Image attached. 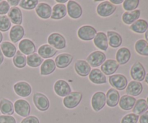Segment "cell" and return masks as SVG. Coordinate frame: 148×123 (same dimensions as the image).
Here are the masks:
<instances>
[{
  "label": "cell",
  "mask_w": 148,
  "mask_h": 123,
  "mask_svg": "<svg viewBox=\"0 0 148 123\" xmlns=\"http://www.w3.org/2000/svg\"><path fill=\"white\" fill-rule=\"evenodd\" d=\"M82 98V93L78 91H73L66 97H64L63 100V104L66 108L74 109L77 107L80 104Z\"/></svg>",
  "instance_id": "obj_1"
},
{
  "label": "cell",
  "mask_w": 148,
  "mask_h": 123,
  "mask_svg": "<svg viewBox=\"0 0 148 123\" xmlns=\"http://www.w3.org/2000/svg\"><path fill=\"white\" fill-rule=\"evenodd\" d=\"M108 81L113 88L119 90V91L124 90L128 85L127 78L124 75H121V74H115V75H111L108 78Z\"/></svg>",
  "instance_id": "obj_2"
},
{
  "label": "cell",
  "mask_w": 148,
  "mask_h": 123,
  "mask_svg": "<svg viewBox=\"0 0 148 123\" xmlns=\"http://www.w3.org/2000/svg\"><path fill=\"white\" fill-rule=\"evenodd\" d=\"M116 10V7L111 4L109 1H103L100 3L96 9L97 13L99 16L103 17H109L114 14Z\"/></svg>",
  "instance_id": "obj_3"
},
{
  "label": "cell",
  "mask_w": 148,
  "mask_h": 123,
  "mask_svg": "<svg viewBox=\"0 0 148 123\" xmlns=\"http://www.w3.org/2000/svg\"><path fill=\"white\" fill-rule=\"evenodd\" d=\"M130 75L134 81L140 82L144 80L146 75V71L141 62H136L132 66L130 69Z\"/></svg>",
  "instance_id": "obj_4"
},
{
  "label": "cell",
  "mask_w": 148,
  "mask_h": 123,
  "mask_svg": "<svg viewBox=\"0 0 148 123\" xmlns=\"http://www.w3.org/2000/svg\"><path fill=\"white\" fill-rule=\"evenodd\" d=\"M96 33V29L91 25H82L77 30L79 38L85 41L93 40Z\"/></svg>",
  "instance_id": "obj_5"
},
{
  "label": "cell",
  "mask_w": 148,
  "mask_h": 123,
  "mask_svg": "<svg viewBox=\"0 0 148 123\" xmlns=\"http://www.w3.org/2000/svg\"><path fill=\"white\" fill-rule=\"evenodd\" d=\"M106 104V94L102 91H98L93 94L91 98V106L95 111H99Z\"/></svg>",
  "instance_id": "obj_6"
},
{
  "label": "cell",
  "mask_w": 148,
  "mask_h": 123,
  "mask_svg": "<svg viewBox=\"0 0 148 123\" xmlns=\"http://www.w3.org/2000/svg\"><path fill=\"white\" fill-rule=\"evenodd\" d=\"M33 101L37 109L39 111H45L49 109L50 102L48 97L44 94L41 93H36L33 96Z\"/></svg>",
  "instance_id": "obj_7"
},
{
  "label": "cell",
  "mask_w": 148,
  "mask_h": 123,
  "mask_svg": "<svg viewBox=\"0 0 148 123\" xmlns=\"http://www.w3.org/2000/svg\"><path fill=\"white\" fill-rule=\"evenodd\" d=\"M106 59V56L105 54L101 51H95L92 52L88 55L87 57V61L90 66L97 67L101 66Z\"/></svg>",
  "instance_id": "obj_8"
},
{
  "label": "cell",
  "mask_w": 148,
  "mask_h": 123,
  "mask_svg": "<svg viewBox=\"0 0 148 123\" xmlns=\"http://www.w3.org/2000/svg\"><path fill=\"white\" fill-rule=\"evenodd\" d=\"M49 45L56 49H63L66 47V39L59 33H53L48 37Z\"/></svg>",
  "instance_id": "obj_9"
},
{
  "label": "cell",
  "mask_w": 148,
  "mask_h": 123,
  "mask_svg": "<svg viewBox=\"0 0 148 123\" xmlns=\"http://www.w3.org/2000/svg\"><path fill=\"white\" fill-rule=\"evenodd\" d=\"M53 90L55 93L60 97H66L72 92L69 84L64 80L56 81L53 85Z\"/></svg>",
  "instance_id": "obj_10"
},
{
  "label": "cell",
  "mask_w": 148,
  "mask_h": 123,
  "mask_svg": "<svg viewBox=\"0 0 148 123\" xmlns=\"http://www.w3.org/2000/svg\"><path fill=\"white\" fill-rule=\"evenodd\" d=\"M14 111L23 117H28L30 113V105L24 99H18L14 104Z\"/></svg>",
  "instance_id": "obj_11"
},
{
  "label": "cell",
  "mask_w": 148,
  "mask_h": 123,
  "mask_svg": "<svg viewBox=\"0 0 148 123\" xmlns=\"http://www.w3.org/2000/svg\"><path fill=\"white\" fill-rule=\"evenodd\" d=\"M14 91L17 96L21 97H27L31 94L32 88L30 84L25 81L16 82L13 86Z\"/></svg>",
  "instance_id": "obj_12"
},
{
  "label": "cell",
  "mask_w": 148,
  "mask_h": 123,
  "mask_svg": "<svg viewBox=\"0 0 148 123\" xmlns=\"http://www.w3.org/2000/svg\"><path fill=\"white\" fill-rule=\"evenodd\" d=\"M20 52L24 55H31L36 51V47L33 41L28 38L22 39L18 44Z\"/></svg>",
  "instance_id": "obj_13"
},
{
  "label": "cell",
  "mask_w": 148,
  "mask_h": 123,
  "mask_svg": "<svg viewBox=\"0 0 148 123\" xmlns=\"http://www.w3.org/2000/svg\"><path fill=\"white\" fill-rule=\"evenodd\" d=\"M68 15L72 19H79L82 14V9L80 4L75 1H68L66 7Z\"/></svg>",
  "instance_id": "obj_14"
},
{
  "label": "cell",
  "mask_w": 148,
  "mask_h": 123,
  "mask_svg": "<svg viewBox=\"0 0 148 123\" xmlns=\"http://www.w3.org/2000/svg\"><path fill=\"white\" fill-rule=\"evenodd\" d=\"M119 65L114 59H107L101 65V70L105 75H111L118 69Z\"/></svg>",
  "instance_id": "obj_15"
},
{
  "label": "cell",
  "mask_w": 148,
  "mask_h": 123,
  "mask_svg": "<svg viewBox=\"0 0 148 123\" xmlns=\"http://www.w3.org/2000/svg\"><path fill=\"white\" fill-rule=\"evenodd\" d=\"M73 60V56L70 54L62 53L58 55L55 59V64L56 66L59 69L66 68L72 63Z\"/></svg>",
  "instance_id": "obj_16"
},
{
  "label": "cell",
  "mask_w": 148,
  "mask_h": 123,
  "mask_svg": "<svg viewBox=\"0 0 148 123\" xmlns=\"http://www.w3.org/2000/svg\"><path fill=\"white\" fill-rule=\"evenodd\" d=\"M7 17L14 25H20L23 23V13L21 10L17 7H12L10 8V11L7 13Z\"/></svg>",
  "instance_id": "obj_17"
},
{
  "label": "cell",
  "mask_w": 148,
  "mask_h": 123,
  "mask_svg": "<svg viewBox=\"0 0 148 123\" xmlns=\"http://www.w3.org/2000/svg\"><path fill=\"white\" fill-rule=\"evenodd\" d=\"M36 12L39 17L46 20L50 18L51 16L52 8L49 4L43 2L39 3L36 7Z\"/></svg>",
  "instance_id": "obj_18"
},
{
  "label": "cell",
  "mask_w": 148,
  "mask_h": 123,
  "mask_svg": "<svg viewBox=\"0 0 148 123\" xmlns=\"http://www.w3.org/2000/svg\"><path fill=\"white\" fill-rule=\"evenodd\" d=\"M95 46L100 50L107 51L108 47V42L107 36L103 32H98L96 33L93 39Z\"/></svg>",
  "instance_id": "obj_19"
},
{
  "label": "cell",
  "mask_w": 148,
  "mask_h": 123,
  "mask_svg": "<svg viewBox=\"0 0 148 123\" xmlns=\"http://www.w3.org/2000/svg\"><path fill=\"white\" fill-rule=\"evenodd\" d=\"M89 80L94 84L101 85L107 82V79L106 75L101 72L99 69H93L90 71L89 74Z\"/></svg>",
  "instance_id": "obj_20"
},
{
  "label": "cell",
  "mask_w": 148,
  "mask_h": 123,
  "mask_svg": "<svg viewBox=\"0 0 148 123\" xmlns=\"http://www.w3.org/2000/svg\"><path fill=\"white\" fill-rule=\"evenodd\" d=\"M132 54L130 49L127 47L120 48L116 54V59L119 65H125L131 59Z\"/></svg>",
  "instance_id": "obj_21"
},
{
  "label": "cell",
  "mask_w": 148,
  "mask_h": 123,
  "mask_svg": "<svg viewBox=\"0 0 148 123\" xmlns=\"http://www.w3.org/2000/svg\"><path fill=\"white\" fill-rule=\"evenodd\" d=\"M75 69L77 74L81 77L89 75L91 71V67L85 60H77L75 64Z\"/></svg>",
  "instance_id": "obj_22"
},
{
  "label": "cell",
  "mask_w": 148,
  "mask_h": 123,
  "mask_svg": "<svg viewBox=\"0 0 148 123\" xmlns=\"http://www.w3.org/2000/svg\"><path fill=\"white\" fill-rule=\"evenodd\" d=\"M143 91V84L137 81L132 80L127 85L126 88V93L127 95L131 96H137L140 95Z\"/></svg>",
  "instance_id": "obj_23"
},
{
  "label": "cell",
  "mask_w": 148,
  "mask_h": 123,
  "mask_svg": "<svg viewBox=\"0 0 148 123\" xmlns=\"http://www.w3.org/2000/svg\"><path fill=\"white\" fill-rule=\"evenodd\" d=\"M25 35L24 27L22 25H14L11 27L9 36L12 43H17L21 40Z\"/></svg>",
  "instance_id": "obj_24"
},
{
  "label": "cell",
  "mask_w": 148,
  "mask_h": 123,
  "mask_svg": "<svg viewBox=\"0 0 148 123\" xmlns=\"http://www.w3.org/2000/svg\"><path fill=\"white\" fill-rule=\"evenodd\" d=\"M136 101L137 100L134 97L125 94L120 98L119 104L121 109L124 110V111H129V110L133 109Z\"/></svg>",
  "instance_id": "obj_25"
},
{
  "label": "cell",
  "mask_w": 148,
  "mask_h": 123,
  "mask_svg": "<svg viewBox=\"0 0 148 123\" xmlns=\"http://www.w3.org/2000/svg\"><path fill=\"white\" fill-rule=\"evenodd\" d=\"M106 104L109 107H115L119 104L120 99L119 93L114 88H110L106 95Z\"/></svg>",
  "instance_id": "obj_26"
},
{
  "label": "cell",
  "mask_w": 148,
  "mask_h": 123,
  "mask_svg": "<svg viewBox=\"0 0 148 123\" xmlns=\"http://www.w3.org/2000/svg\"><path fill=\"white\" fill-rule=\"evenodd\" d=\"M0 49L2 52L3 55L7 58L14 57L17 52V48L10 41H3L0 44Z\"/></svg>",
  "instance_id": "obj_27"
},
{
  "label": "cell",
  "mask_w": 148,
  "mask_h": 123,
  "mask_svg": "<svg viewBox=\"0 0 148 123\" xmlns=\"http://www.w3.org/2000/svg\"><path fill=\"white\" fill-rule=\"evenodd\" d=\"M38 54L41 58L48 59L51 57H53L57 53V50L50 45L43 44L38 48Z\"/></svg>",
  "instance_id": "obj_28"
},
{
  "label": "cell",
  "mask_w": 148,
  "mask_h": 123,
  "mask_svg": "<svg viewBox=\"0 0 148 123\" xmlns=\"http://www.w3.org/2000/svg\"><path fill=\"white\" fill-rule=\"evenodd\" d=\"M107 38H108V45L112 48H118L122 43V37L119 33H116L115 31H109L107 32Z\"/></svg>",
  "instance_id": "obj_29"
},
{
  "label": "cell",
  "mask_w": 148,
  "mask_h": 123,
  "mask_svg": "<svg viewBox=\"0 0 148 123\" xmlns=\"http://www.w3.org/2000/svg\"><path fill=\"white\" fill-rule=\"evenodd\" d=\"M67 10L64 4H56L52 8V12L51 18L52 20H61L66 15Z\"/></svg>",
  "instance_id": "obj_30"
},
{
  "label": "cell",
  "mask_w": 148,
  "mask_h": 123,
  "mask_svg": "<svg viewBox=\"0 0 148 123\" xmlns=\"http://www.w3.org/2000/svg\"><path fill=\"white\" fill-rule=\"evenodd\" d=\"M0 112L3 115H12L14 112V105L12 102L7 98H1L0 100Z\"/></svg>",
  "instance_id": "obj_31"
},
{
  "label": "cell",
  "mask_w": 148,
  "mask_h": 123,
  "mask_svg": "<svg viewBox=\"0 0 148 123\" xmlns=\"http://www.w3.org/2000/svg\"><path fill=\"white\" fill-rule=\"evenodd\" d=\"M56 64L54 60L51 59H48L43 61L40 66V73L41 75H49L53 73L56 69Z\"/></svg>",
  "instance_id": "obj_32"
},
{
  "label": "cell",
  "mask_w": 148,
  "mask_h": 123,
  "mask_svg": "<svg viewBox=\"0 0 148 123\" xmlns=\"http://www.w3.org/2000/svg\"><path fill=\"white\" fill-rule=\"evenodd\" d=\"M141 12L140 10H135L131 12H125L122 14V21L126 25H132L139 20Z\"/></svg>",
  "instance_id": "obj_33"
},
{
  "label": "cell",
  "mask_w": 148,
  "mask_h": 123,
  "mask_svg": "<svg viewBox=\"0 0 148 123\" xmlns=\"http://www.w3.org/2000/svg\"><path fill=\"white\" fill-rule=\"evenodd\" d=\"M130 28L136 33H144L148 28V23L145 20L139 19L131 25Z\"/></svg>",
  "instance_id": "obj_34"
},
{
  "label": "cell",
  "mask_w": 148,
  "mask_h": 123,
  "mask_svg": "<svg viewBox=\"0 0 148 123\" xmlns=\"http://www.w3.org/2000/svg\"><path fill=\"white\" fill-rule=\"evenodd\" d=\"M148 109L147 103L144 98H140L136 101L134 107L132 109L133 113L137 115H142L143 113L147 111Z\"/></svg>",
  "instance_id": "obj_35"
},
{
  "label": "cell",
  "mask_w": 148,
  "mask_h": 123,
  "mask_svg": "<svg viewBox=\"0 0 148 123\" xmlns=\"http://www.w3.org/2000/svg\"><path fill=\"white\" fill-rule=\"evenodd\" d=\"M134 49L140 55L148 56V43L144 39L137 41L134 44Z\"/></svg>",
  "instance_id": "obj_36"
},
{
  "label": "cell",
  "mask_w": 148,
  "mask_h": 123,
  "mask_svg": "<svg viewBox=\"0 0 148 123\" xmlns=\"http://www.w3.org/2000/svg\"><path fill=\"white\" fill-rule=\"evenodd\" d=\"M26 62H27V65L30 67H38L42 65L43 59L40 57L38 54L34 53L27 56V57L26 58Z\"/></svg>",
  "instance_id": "obj_37"
},
{
  "label": "cell",
  "mask_w": 148,
  "mask_h": 123,
  "mask_svg": "<svg viewBox=\"0 0 148 123\" xmlns=\"http://www.w3.org/2000/svg\"><path fill=\"white\" fill-rule=\"evenodd\" d=\"M12 62L14 67L17 68H24L27 65L25 56L22 54L20 51H17L12 59Z\"/></svg>",
  "instance_id": "obj_38"
},
{
  "label": "cell",
  "mask_w": 148,
  "mask_h": 123,
  "mask_svg": "<svg viewBox=\"0 0 148 123\" xmlns=\"http://www.w3.org/2000/svg\"><path fill=\"white\" fill-rule=\"evenodd\" d=\"M11 21L7 15H0V31H8L11 27Z\"/></svg>",
  "instance_id": "obj_39"
},
{
  "label": "cell",
  "mask_w": 148,
  "mask_h": 123,
  "mask_svg": "<svg viewBox=\"0 0 148 123\" xmlns=\"http://www.w3.org/2000/svg\"><path fill=\"white\" fill-rule=\"evenodd\" d=\"M139 4V0H125L123 2V8L126 10V12L134 11L138 7Z\"/></svg>",
  "instance_id": "obj_40"
},
{
  "label": "cell",
  "mask_w": 148,
  "mask_h": 123,
  "mask_svg": "<svg viewBox=\"0 0 148 123\" xmlns=\"http://www.w3.org/2000/svg\"><path fill=\"white\" fill-rule=\"evenodd\" d=\"M38 4V0H30V1H29V0H22V1H20L19 5L21 8L24 9V10H31L36 8Z\"/></svg>",
  "instance_id": "obj_41"
},
{
  "label": "cell",
  "mask_w": 148,
  "mask_h": 123,
  "mask_svg": "<svg viewBox=\"0 0 148 123\" xmlns=\"http://www.w3.org/2000/svg\"><path fill=\"white\" fill-rule=\"evenodd\" d=\"M139 116L134 113H130L126 114L121 119V123H137L139 121Z\"/></svg>",
  "instance_id": "obj_42"
},
{
  "label": "cell",
  "mask_w": 148,
  "mask_h": 123,
  "mask_svg": "<svg viewBox=\"0 0 148 123\" xmlns=\"http://www.w3.org/2000/svg\"><path fill=\"white\" fill-rule=\"evenodd\" d=\"M10 10V6L7 1L3 0L0 1V15H5L9 12Z\"/></svg>",
  "instance_id": "obj_43"
},
{
  "label": "cell",
  "mask_w": 148,
  "mask_h": 123,
  "mask_svg": "<svg viewBox=\"0 0 148 123\" xmlns=\"http://www.w3.org/2000/svg\"><path fill=\"white\" fill-rule=\"evenodd\" d=\"M0 123H16L14 117L10 115H0Z\"/></svg>",
  "instance_id": "obj_44"
},
{
  "label": "cell",
  "mask_w": 148,
  "mask_h": 123,
  "mask_svg": "<svg viewBox=\"0 0 148 123\" xmlns=\"http://www.w3.org/2000/svg\"><path fill=\"white\" fill-rule=\"evenodd\" d=\"M20 123H40V121L36 116H28L23 119Z\"/></svg>",
  "instance_id": "obj_45"
},
{
  "label": "cell",
  "mask_w": 148,
  "mask_h": 123,
  "mask_svg": "<svg viewBox=\"0 0 148 123\" xmlns=\"http://www.w3.org/2000/svg\"><path fill=\"white\" fill-rule=\"evenodd\" d=\"M140 123H148V110L139 117Z\"/></svg>",
  "instance_id": "obj_46"
},
{
  "label": "cell",
  "mask_w": 148,
  "mask_h": 123,
  "mask_svg": "<svg viewBox=\"0 0 148 123\" xmlns=\"http://www.w3.org/2000/svg\"><path fill=\"white\" fill-rule=\"evenodd\" d=\"M7 2L10 4V6L11 5L13 6V7H17V5H19L20 1H19V0H8Z\"/></svg>",
  "instance_id": "obj_47"
},
{
  "label": "cell",
  "mask_w": 148,
  "mask_h": 123,
  "mask_svg": "<svg viewBox=\"0 0 148 123\" xmlns=\"http://www.w3.org/2000/svg\"><path fill=\"white\" fill-rule=\"evenodd\" d=\"M109 1L113 4H120L124 2L123 0H110Z\"/></svg>",
  "instance_id": "obj_48"
},
{
  "label": "cell",
  "mask_w": 148,
  "mask_h": 123,
  "mask_svg": "<svg viewBox=\"0 0 148 123\" xmlns=\"http://www.w3.org/2000/svg\"><path fill=\"white\" fill-rule=\"evenodd\" d=\"M3 62H4V55H3L1 49H0V65H2Z\"/></svg>",
  "instance_id": "obj_49"
},
{
  "label": "cell",
  "mask_w": 148,
  "mask_h": 123,
  "mask_svg": "<svg viewBox=\"0 0 148 123\" xmlns=\"http://www.w3.org/2000/svg\"><path fill=\"white\" fill-rule=\"evenodd\" d=\"M56 2L60 3L61 4H64V3L68 2L67 0H56Z\"/></svg>",
  "instance_id": "obj_50"
},
{
  "label": "cell",
  "mask_w": 148,
  "mask_h": 123,
  "mask_svg": "<svg viewBox=\"0 0 148 123\" xmlns=\"http://www.w3.org/2000/svg\"><path fill=\"white\" fill-rule=\"evenodd\" d=\"M145 39H146L145 41L148 43V28L147 29L145 33Z\"/></svg>",
  "instance_id": "obj_51"
},
{
  "label": "cell",
  "mask_w": 148,
  "mask_h": 123,
  "mask_svg": "<svg viewBox=\"0 0 148 123\" xmlns=\"http://www.w3.org/2000/svg\"><path fill=\"white\" fill-rule=\"evenodd\" d=\"M2 41H3V35L1 33V32L0 31V44L2 43Z\"/></svg>",
  "instance_id": "obj_52"
},
{
  "label": "cell",
  "mask_w": 148,
  "mask_h": 123,
  "mask_svg": "<svg viewBox=\"0 0 148 123\" xmlns=\"http://www.w3.org/2000/svg\"><path fill=\"white\" fill-rule=\"evenodd\" d=\"M145 82L148 85V73L146 74L145 78Z\"/></svg>",
  "instance_id": "obj_53"
},
{
  "label": "cell",
  "mask_w": 148,
  "mask_h": 123,
  "mask_svg": "<svg viewBox=\"0 0 148 123\" xmlns=\"http://www.w3.org/2000/svg\"><path fill=\"white\" fill-rule=\"evenodd\" d=\"M146 101H147V105H148V96H147V100H146Z\"/></svg>",
  "instance_id": "obj_54"
},
{
  "label": "cell",
  "mask_w": 148,
  "mask_h": 123,
  "mask_svg": "<svg viewBox=\"0 0 148 123\" xmlns=\"http://www.w3.org/2000/svg\"><path fill=\"white\" fill-rule=\"evenodd\" d=\"M0 1H1V0H0Z\"/></svg>",
  "instance_id": "obj_55"
}]
</instances>
